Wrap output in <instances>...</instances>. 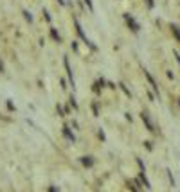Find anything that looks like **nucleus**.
Returning <instances> with one entry per match:
<instances>
[{
    "mask_svg": "<svg viewBox=\"0 0 180 192\" xmlns=\"http://www.w3.org/2000/svg\"><path fill=\"white\" fill-rule=\"evenodd\" d=\"M74 27H76V32H78V36H79V38H81V40H83L85 43H86V45H88V47H90V49H92V50H97V47H95V45H94V43L90 42V40H88V38H86L85 31H83V27H81V23H79L78 18H74Z\"/></svg>",
    "mask_w": 180,
    "mask_h": 192,
    "instance_id": "obj_1",
    "label": "nucleus"
},
{
    "mask_svg": "<svg viewBox=\"0 0 180 192\" xmlns=\"http://www.w3.org/2000/svg\"><path fill=\"white\" fill-rule=\"evenodd\" d=\"M124 20H126V23H128V27L131 29L133 32H139V31H141V25H139V22H137V20H135V18H133V16H131L130 13H126V14H124Z\"/></svg>",
    "mask_w": 180,
    "mask_h": 192,
    "instance_id": "obj_2",
    "label": "nucleus"
},
{
    "mask_svg": "<svg viewBox=\"0 0 180 192\" xmlns=\"http://www.w3.org/2000/svg\"><path fill=\"white\" fill-rule=\"evenodd\" d=\"M141 119H142L144 126L148 128V131H150V133H157V129H155V126H153V122H151L150 115L146 113V111H142V113H141Z\"/></svg>",
    "mask_w": 180,
    "mask_h": 192,
    "instance_id": "obj_3",
    "label": "nucleus"
},
{
    "mask_svg": "<svg viewBox=\"0 0 180 192\" xmlns=\"http://www.w3.org/2000/svg\"><path fill=\"white\" fill-rule=\"evenodd\" d=\"M63 65H65V70H67V76H69V81L72 85V90L76 88V83H74V74H72V68H70V63H69V57L65 56L63 57Z\"/></svg>",
    "mask_w": 180,
    "mask_h": 192,
    "instance_id": "obj_4",
    "label": "nucleus"
},
{
    "mask_svg": "<svg viewBox=\"0 0 180 192\" xmlns=\"http://www.w3.org/2000/svg\"><path fill=\"white\" fill-rule=\"evenodd\" d=\"M144 76H146V79H148V83L151 85V88H153V92L158 95V86H157V83H155V79H153V76H151L148 70H144Z\"/></svg>",
    "mask_w": 180,
    "mask_h": 192,
    "instance_id": "obj_5",
    "label": "nucleus"
},
{
    "mask_svg": "<svg viewBox=\"0 0 180 192\" xmlns=\"http://www.w3.org/2000/svg\"><path fill=\"white\" fill-rule=\"evenodd\" d=\"M61 131H63V136L69 140V142H76V136H74V133L70 131V128H69V126H63V129H61Z\"/></svg>",
    "mask_w": 180,
    "mask_h": 192,
    "instance_id": "obj_6",
    "label": "nucleus"
},
{
    "mask_svg": "<svg viewBox=\"0 0 180 192\" xmlns=\"http://www.w3.org/2000/svg\"><path fill=\"white\" fill-rule=\"evenodd\" d=\"M139 187H141V181H139V180H135V181H128V189L131 192H141L139 190Z\"/></svg>",
    "mask_w": 180,
    "mask_h": 192,
    "instance_id": "obj_7",
    "label": "nucleus"
},
{
    "mask_svg": "<svg viewBox=\"0 0 180 192\" xmlns=\"http://www.w3.org/2000/svg\"><path fill=\"white\" fill-rule=\"evenodd\" d=\"M139 180H141V181L144 183V187H146V189H151V183H150V180L146 178V172H144V171H141V174H139Z\"/></svg>",
    "mask_w": 180,
    "mask_h": 192,
    "instance_id": "obj_8",
    "label": "nucleus"
},
{
    "mask_svg": "<svg viewBox=\"0 0 180 192\" xmlns=\"http://www.w3.org/2000/svg\"><path fill=\"white\" fill-rule=\"evenodd\" d=\"M81 164L85 167H92L94 165V158L92 156H81Z\"/></svg>",
    "mask_w": 180,
    "mask_h": 192,
    "instance_id": "obj_9",
    "label": "nucleus"
},
{
    "mask_svg": "<svg viewBox=\"0 0 180 192\" xmlns=\"http://www.w3.org/2000/svg\"><path fill=\"white\" fill-rule=\"evenodd\" d=\"M50 36H52V40H54L56 43L61 42V36H59V32H58V31H56L54 27H50Z\"/></svg>",
    "mask_w": 180,
    "mask_h": 192,
    "instance_id": "obj_10",
    "label": "nucleus"
},
{
    "mask_svg": "<svg viewBox=\"0 0 180 192\" xmlns=\"http://www.w3.org/2000/svg\"><path fill=\"white\" fill-rule=\"evenodd\" d=\"M171 32H173V36L177 38V42L180 43V29L177 27V25H171Z\"/></svg>",
    "mask_w": 180,
    "mask_h": 192,
    "instance_id": "obj_11",
    "label": "nucleus"
},
{
    "mask_svg": "<svg viewBox=\"0 0 180 192\" xmlns=\"http://www.w3.org/2000/svg\"><path fill=\"white\" fill-rule=\"evenodd\" d=\"M119 88H121L122 92L126 93V95H128V97H131V93H130V90L128 88H126V86H124V83H119Z\"/></svg>",
    "mask_w": 180,
    "mask_h": 192,
    "instance_id": "obj_12",
    "label": "nucleus"
},
{
    "mask_svg": "<svg viewBox=\"0 0 180 192\" xmlns=\"http://www.w3.org/2000/svg\"><path fill=\"white\" fill-rule=\"evenodd\" d=\"M23 16H25V20H27L29 23L33 22V16H31V13H29V11H23Z\"/></svg>",
    "mask_w": 180,
    "mask_h": 192,
    "instance_id": "obj_13",
    "label": "nucleus"
},
{
    "mask_svg": "<svg viewBox=\"0 0 180 192\" xmlns=\"http://www.w3.org/2000/svg\"><path fill=\"white\" fill-rule=\"evenodd\" d=\"M166 172H167V176H169V181H171V185H173V187H175V178H173V174H171V171H169V169H167V171H166Z\"/></svg>",
    "mask_w": 180,
    "mask_h": 192,
    "instance_id": "obj_14",
    "label": "nucleus"
},
{
    "mask_svg": "<svg viewBox=\"0 0 180 192\" xmlns=\"http://www.w3.org/2000/svg\"><path fill=\"white\" fill-rule=\"evenodd\" d=\"M92 111H94V117L99 115V110H97V104H92Z\"/></svg>",
    "mask_w": 180,
    "mask_h": 192,
    "instance_id": "obj_15",
    "label": "nucleus"
},
{
    "mask_svg": "<svg viewBox=\"0 0 180 192\" xmlns=\"http://www.w3.org/2000/svg\"><path fill=\"white\" fill-rule=\"evenodd\" d=\"M85 4L88 6V9H90V11L94 13V4H92V0H85Z\"/></svg>",
    "mask_w": 180,
    "mask_h": 192,
    "instance_id": "obj_16",
    "label": "nucleus"
},
{
    "mask_svg": "<svg viewBox=\"0 0 180 192\" xmlns=\"http://www.w3.org/2000/svg\"><path fill=\"white\" fill-rule=\"evenodd\" d=\"M56 110H58V113L61 115V117H65V111H63V108L59 106V104H58V106H56Z\"/></svg>",
    "mask_w": 180,
    "mask_h": 192,
    "instance_id": "obj_17",
    "label": "nucleus"
},
{
    "mask_svg": "<svg viewBox=\"0 0 180 192\" xmlns=\"http://www.w3.org/2000/svg\"><path fill=\"white\" fill-rule=\"evenodd\" d=\"M99 138H101V140H106V135H105V131H103V129H99Z\"/></svg>",
    "mask_w": 180,
    "mask_h": 192,
    "instance_id": "obj_18",
    "label": "nucleus"
},
{
    "mask_svg": "<svg viewBox=\"0 0 180 192\" xmlns=\"http://www.w3.org/2000/svg\"><path fill=\"white\" fill-rule=\"evenodd\" d=\"M49 192H58V190H56V187H54V185H50V187H49Z\"/></svg>",
    "mask_w": 180,
    "mask_h": 192,
    "instance_id": "obj_19",
    "label": "nucleus"
},
{
    "mask_svg": "<svg viewBox=\"0 0 180 192\" xmlns=\"http://www.w3.org/2000/svg\"><path fill=\"white\" fill-rule=\"evenodd\" d=\"M146 2H148V7H153V6H155V4H153V0H146Z\"/></svg>",
    "mask_w": 180,
    "mask_h": 192,
    "instance_id": "obj_20",
    "label": "nucleus"
},
{
    "mask_svg": "<svg viewBox=\"0 0 180 192\" xmlns=\"http://www.w3.org/2000/svg\"><path fill=\"white\" fill-rule=\"evenodd\" d=\"M175 56H177V61H178V65H180V54L178 52H175Z\"/></svg>",
    "mask_w": 180,
    "mask_h": 192,
    "instance_id": "obj_21",
    "label": "nucleus"
},
{
    "mask_svg": "<svg viewBox=\"0 0 180 192\" xmlns=\"http://www.w3.org/2000/svg\"><path fill=\"white\" fill-rule=\"evenodd\" d=\"M58 2H59V4H61V6H65V0H58Z\"/></svg>",
    "mask_w": 180,
    "mask_h": 192,
    "instance_id": "obj_22",
    "label": "nucleus"
},
{
    "mask_svg": "<svg viewBox=\"0 0 180 192\" xmlns=\"http://www.w3.org/2000/svg\"><path fill=\"white\" fill-rule=\"evenodd\" d=\"M2 68H4V66H2V63H0V72H2Z\"/></svg>",
    "mask_w": 180,
    "mask_h": 192,
    "instance_id": "obj_23",
    "label": "nucleus"
},
{
    "mask_svg": "<svg viewBox=\"0 0 180 192\" xmlns=\"http://www.w3.org/2000/svg\"><path fill=\"white\" fill-rule=\"evenodd\" d=\"M177 102H178V106H180V99H177Z\"/></svg>",
    "mask_w": 180,
    "mask_h": 192,
    "instance_id": "obj_24",
    "label": "nucleus"
}]
</instances>
